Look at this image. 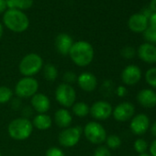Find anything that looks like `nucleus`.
Listing matches in <instances>:
<instances>
[{"label":"nucleus","instance_id":"f257e3e1","mask_svg":"<svg viewBox=\"0 0 156 156\" xmlns=\"http://www.w3.org/2000/svg\"><path fill=\"white\" fill-rule=\"evenodd\" d=\"M69 55L76 65L85 67L89 65L94 59V48L89 42L79 41L73 42Z\"/></svg>","mask_w":156,"mask_h":156},{"label":"nucleus","instance_id":"f03ea898","mask_svg":"<svg viewBox=\"0 0 156 156\" xmlns=\"http://www.w3.org/2000/svg\"><path fill=\"white\" fill-rule=\"evenodd\" d=\"M3 21L8 29L18 33L25 31L30 25V20L27 15L17 9L7 10L4 14Z\"/></svg>","mask_w":156,"mask_h":156},{"label":"nucleus","instance_id":"7ed1b4c3","mask_svg":"<svg viewBox=\"0 0 156 156\" xmlns=\"http://www.w3.org/2000/svg\"><path fill=\"white\" fill-rule=\"evenodd\" d=\"M32 129V123L26 118H18L12 120L8 127L9 136L16 140H24L28 139L31 135Z\"/></svg>","mask_w":156,"mask_h":156},{"label":"nucleus","instance_id":"20e7f679","mask_svg":"<svg viewBox=\"0 0 156 156\" xmlns=\"http://www.w3.org/2000/svg\"><path fill=\"white\" fill-rule=\"evenodd\" d=\"M43 67L42 58L37 53H29L20 62V72L25 77H32Z\"/></svg>","mask_w":156,"mask_h":156},{"label":"nucleus","instance_id":"39448f33","mask_svg":"<svg viewBox=\"0 0 156 156\" xmlns=\"http://www.w3.org/2000/svg\"><path fill=\"white\" fill-rule=\"evenodd\" d=\"M87 140L93 144H101L106 141L107 131L105 128L97 121L88 122L84 129Z\"/></svg>","mask_w":156,"mask_h":156},{"label":"nucleus","instance_id":"423d86ee","mask_svg":"<svg viewBox=\"0 0 156 156\" xmlns=\"http://www.w3.org/2000/svg\"><path fill=\"white\" fill-rule=\"evenodd\" d=\"M39 89V83L33 77H23L15 87L16 95L21 98H32Z\"/></svg>","mask_w":156,"mask_h":156},{"label":"nucleus","instance_id":"0eeeda50","mask_svg":"<svg viewBox=\"0 0 156 156\" xmlns=\"http://www.w3.org/2000/svg\"><path fill=\"white\" fill-rule=\"evenodd\" d=\"M55 98L62 107L71 108L75 102L76 92L71 85L62 83L60 84L55 90Z\"/></svg>","mask_w":156,"mask_h":156},{"label":"nucleus","instance_id":"6e6552de","mask_svg":"<svg viewBox=\"0 0 156 156\" xmlns=\"http://www.w3.org/2000/svg\"><path fill=\"white\" fill-rule=\"evenodd\" d=\"M82 129L80 127H69L64 129L58 136L59 143L66 148L73 147L80 140Z\"/></svg>","mask_w":156,"mask_h":156},{"label":"nucleus","instance_id":"1a4fd4ad","mask_svg":"<svg viewBox=\"0 0 156 156\" xmlns=\"http://www.w3.org/2000/svg\"><path fill=\"white\" fill-rule=\"evenodd\" d=\"M112 106L108 102L99 100L92 105L89 113L97 120H106L112 115Z\"/></svg>","mask_w":156,"mask_h":156},{"label":"nucleus","instance_id":"9d476101","mask_svg":"<svg viewBox=\"0 0 156 156\" xmlns=\"http://www.w3.org/2000/svg\"><path fill=\"white\" fill-rule=\"evenodd\" d=\"M135 113V108L130 102H122L119 104L112 111V115L117 121L126 122L131 119Z\"/></svg>","mask_w":156,"mask_h":156},{"label":"nucleus","instance_id":"9b49d317","mask_svg":"<svg viewBox=\"0 0 156 156\" xmlns=\"http://www.w3.org/2000/svg\"><path fill=\"white\" fill-rule=\"evenodd\" d=\"M141 70L135 64L126 66L121 73V80L127 86H134L141 79Z\"/></svg>","mask_w":156,"mask_h":156},{"label":"nucleus","instance_id":"f8f14e48","mask_svg":"<svg viewBox=\"0 0 156 156\" xmlns=\"http://www.w3.org/2000/svg\"><path fill=\"white\" fill-rule=\"evenodd\" d=\"M151 122L150 119L146 114H138L130 119L129 128L135 135L144 134L150 128Z\"/></svg>","mask_w":156,"mask_h":156},{"label":"nucleus","instance_id":"ddd939ff","mask_svg":"<svg viewBox=\"0 0 156 156\" xmlns=\"http://www.w3.org/2000/svg\"><path fill=\"white\" fill-rule=\"evenodd\" d=\"M77 84L85 92H93L98 86V79L92 73L85 72L77 76Z\"/></svg>","mask_w":156,"mask_h":156},{"label":"nucleus","instance_id":"4468645a","mask_svg":"<svg viewBox=\"0 0 156 156\" xmlns=\"http://www.w3.org/2000/svg\"><path fill=\"white\" fill-rule=\"evenodd\" d=\"M137 101L139 104L146 108H152L156 107V92L150 88L140 90L137 95Z\"/></svg>","mask_w":156,"mask_h":156},{"label":"nucleus","instance_id":"2eb2a0df","mask_svg":"<svg viewBox=\"0 0 156 156\" xmlns=\"http://www.w3.org/2000/svg\"><path fill=\"white\" fill-rule=\"evenodd\" d=\"M138 56L147 63L156 62V46L148 42L142 43L138 49Z\"/></svg>","mask_w":156,"mask_h":156},{"label":"nucleus","instance_id":"dca6fc26","mask_svg":"<svg viewBox=\"0 0 156 156\" xmlns=\"http://www.w3.org/2000/svg\"><path fill=\"white\" fill-rule=\"evenodd\" d=\"M31 106L39 114H46L51 108V101L46 95L37 93L31 98Z\"/></svg>","mask_w":156,"mask_h":156},{"label":"nucleus","instance_id":"f3484780","mask_svg":"<svg viewBox=\"0 0 156 156\" xmlns=\"http://www.w3.org/2000/svg\"><path fill=\"white\" fill-rule=\"evenodd\" d=\"M148 19L140 14V13H137L132 15L129 21H128V26L130 30H132L133 32H143L147 28H148Z\"/></svg>","mask_w":156,"mask_h":156},{"label":"nucleus","instance_id":"a211bd4d","mask_svg":"<svg viewBox=\"0 0 156 156\" xmlns=\"http://www.w3.org/2000/svg\"><path fill=\"white\" fill-rule=\"evenodd\" d=\"M73 44L72 37L66 33H60L55 39V47L57 51L62 55H67Z\"/></svg>","mask_w":156,"mask_h":156},{"label":"nucleus","instance_id":"6ab92c4d","mask_svg":"<svg viewBox=\"0 0 156 156\" xmlns=\"http://www.w3.org/2000/svg\"><path fill=\"white\" fill-rule=\"evenodd\" d=\"M54 121L59 128L66 129L69 128V126L71 125L73 118L71 113L67 109L60 108L54 114Z\"/></svg>","mask_w":156,"mask_h":156},{"label":"nucleus","instance_id":"aec40b11","mask_svg":"<svg viewBox=\"0 0 156 156\" xmlns=\"http://www.w3.org/2000/svg\"><path fill=\"white\" fill-rule=\"evenodd\" d=\"M51 118L47 114H38L33 119V127L37 128L40 130H46L51 126Z\"/></svg>","mask_w":156,"mask_h":156},{"label":"nucleus","instance_id":"412c9836","mask_svg":"<svg viewBox=\"0 0 156 156\" xmlns=\"http://www.w3.org/2000/svg\"><path fill=\"white\" fill-rule=\"evenodd\" d=\"M7 8L9 9L25 10L29 9L33 5V0H6Z\"/></svg>","mask_w":156,"mask_h":156},{"label":"nucleus","instance_id":"4be33fe9","mask_svg":"<svg viewBox=\"0 0 156 156\" xmlns=\"http://www.w3.org/2000/svg\"><path fill=\"white\" fill-rule=\"evenodd\" d=\"M72 108H73V113L75 116L80 117V118L87 116L90 112V108H89L88 105L85 102L74 103Z\"/></svg>","mask_w":156,"mask_h":156},{"label":"nucleus","instance_id":"5701e85b","mask_svg":"<svg viewBox=\"0 0 156 156\" xmlns=\"http://www.w3.org/2000/svg\"><path fill=\"white\" fill-rule=\"evenodd\" d=\"M43 76L48 81H54L58 76V70L55 65L47 63L43 66Z\"/></svg>","mask_w":156,"mask_h":156},{"label":"nucleus","instance_id":"b1692460","mask_svg":"<svg viewBox=\"0 0 156 156\" xmlns=\"http://www.w3.org/2000/svg\"><path fill=\"white\" fill-rule=\"evenodd\" d=\"M145 80L150 87L156 89V67H151L146 71Z\"/></svg>","mask_w":156,"mask_h":156},{"label":"nucleus","instance_id":"393cba45","mask_svg":"<svg viewBox=\"0 0 156 156\" xmlns=\"http://www.w3.org/2000/svg\"><path fill=\"white\" fill-rule=\"evenodd\" d=\"M106 142H107V146L108 147V149L117 150L121 145V139L118 135L112 134V135L107 136Z\"/></svg>","mask_w":156,"mask_h":156},{"label":"nucleus","instance_id":"a878e982","mask_svg":"<svg viewBox=\"0 0 156 156\" xmlns=\"http://www.w3.org/2000/svg\"><path fill=\"white\" fill-rule=\"evenodd\" d=\"M13 97L12 90L8 87H0V104H6Z\"/></svg>","mask_w":156,"mask_h":156},{"label":"nucleus","instance_id":"bb28decb","mask_svg":"<svg viewBox=\"0 0 156 156\" xmlns=\"http://www.w3.org/2000/svg\"><path fill=\"white\" fill-rule=\"evenodd\" d=\"M143 37L148 41V43L151 44H156V29L152 27H148L143 31Z\"/></svg>","mask_w":156,"mask_h":156},{"label":"nucleus","instance_id":"cd10ccee","mask_svg":"<svg viewBox=\"0 0 156 156\" xmlns=\"http://www.w3.org/2000/svg\"><path fill=\"white\" fill-rule=\"evenodd\" d=\"M133 147H134L135 151H137V152L140 153V154L144 153V152L147 151V149L149 148L147 141H146L144 139H141V138L137 139V140L134 141Z\"/></svg>","mask_w":156,"mask_h":156},{"label":"nucleus","instance_id":"c85d7f7f","mask_svg":"<svg viewBox=\"0 0 156 156\" xmlns=\"http://www.w3.org/2000/svg\"><path fill=\"white\" fill-rule=\"evenodd\" d=\"M120 54L125 59H132L135 56V54H136V51L131 46H126V47H124L121 50Z\"/></svg>","mask_w":156,"mask_h":156},{"label":"nucleus","instance_id":"c756f323","mask_svg":"<svg viewBox=\"0 0 156 156\" xmlns=\"http://www.w3.org/2000/svg\"><path fill=\"white\" fill-rule=\"evenodd\" d=\"M62 79L65 84L71 85V84H73L75 81H77V76H76L75 73H73L72 71H68V72L64 73Z\"/></svg>","mask_w":156,"mask_h":156},{"label":"nucleus","instance_id":"7c9ffc66","mask_svg":"<svg viewBox=\"0 0 156 156\" xmlns=\"http://www.w3.org/2000/svg\"><path fill=\"white\" fill-rule=\"evenodd\" d=\"M93 156H111V153L108 147L99 146L98 148L95 150Z\"/></svg>","mask_w":156,"mask_h":156},{"label":"nucleus","instance_id":"2f4dec72","mask_svg":"<svg viewBox=\"0 0 156 156\" xmlns=\"http://www.w3.org/2000/svg\"><path fill=\"white\" fill-rule=\"evenodd\" d=\"M45 156H65L64 152L58 147H51L47 150Z\"/></svg>","mask_w":156,"mask_h":156},{"label":"nucleus","instance_id":"473e14b6","mask_svg":"<svg viewBox=\"0 0 156 156\" xmlns=\"http://www.w3.org/2000/svg\"><path fill=\"white\" fill-rule=\"evenodd\" d=\"M116 94L119 97V98H123L127 95V88L123 86H119L117 89H116Z\"/></svg>","mask_w":156,"mask_h":156},{"label":"nucleus","instance_id":"72a5a7b5","mask_svg":"<svg viewBox=\"0 0 156 156\" xmlns=\"http://www.w3.org/2000/svg\"><path fill=\"white\" fill-rule=\"evenodd\" d=\"M149 151L150 154L151 156H156V139L151 141V143L149 146Z\"/></svg>","mask_w":156,"mask_h":156},{"label":"nucleus","instance_id":"f704fd0d","mask_svg":"<svg viewBox=\"0 0 156 156\" xmlns=\"http://www.w3.org/2000/svg\"><path fill=\"white\" fill-rule=\"evenodd\" d=\"M149 22H150V26L156 29V13H152L151 16L149 18Z\"/></svg>","mask_w":156,"mask_h":156},{"label":"nucleus","instance_id":"c9c22d12","mask_svg":"<svg viewBox=\"0 0 156 156\" xmlns=\"http://www.w3.org/2000/svg\"><path fill=\"white\" fill-rule=\"evenodd\" d=\"M7 9V3H6V0H0V14L6 12Z\"/></svg>","mask_w":156,"mask_h":156},{"label":"nucleus","instance_id":"e433bc0d","mask_svg":"<svg viewBox=\"0 0 156 156\" xmlns=\"http://www.w3.org/2000/svg\"><path fill=\"white\" fill-rule=\"evenodd\" d=\"M151 134L154 137H156V121H154L151 124Z\"/></svg>","mask_w":156,"mask_h":156},{"label":"nucleus","instance_id":"4c0bfd02","mask_svg":"<svg viewBox=\"0 0 156 156\" xmlns=\"http://www.w3.org/2000/svg\"><path fill=\"white\" fill-rule=\"evenodd\" d=\"M150 7H151V10L156 13V0H151Z\"/></svg>","mask_w":156,"mask_h":156},{"label":"nucleus","instance_id":"58836bf2","mask_svg":"<svg viewBox=\"0 0 156 156\" xmlns=\"http://www.w3.org/2000/svg\"><path fill=\"white\" fill-rule=\"evenodd\" d=\"M3 32H4V30H3V26H2V24H1V23H0V40L2 39Z\"/></svg>","mask_w":156,"mask_h":156},{"label":"nucleus","instance_id":"ea45409f","mask_svg":"<svg viewBox=\"0 0 156 156\" xmlns=\"http://www.w3.org/2000/svg\"><path fill=\"white\" fill-rule=\"evenodd\" d=\"M139 156H151L150 153H146V152H144V153H141V154H140Z\"/></svg>","mask_w":156,"mask_h":156},{"label":"nucleus","instance_id":"a19ab883","mask_svg":"<svg viewBox=\"0 0 156 156\" xmlns=\"http://www.w3.org/2000/svg\"><path fill=\"white\" fill-rule=\"evenodd\" d=\"M0 156H2V155H1V152H0Z\"/></svg>","mask_w":156,"mask_h":156}]
</instances>
